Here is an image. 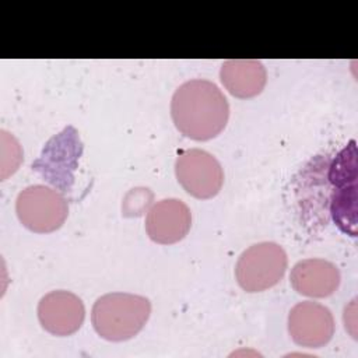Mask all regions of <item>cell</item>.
<instances>
[{
  "label": "cell",
  "mask_w": 358,
  "mask_h": 358,
  "mask_svg": "<svg viewBox=\"0 0 358 358\" xmlns=\"http://www.w3.org/2000/svg\"><path fill=\"white\" fill-rule=\"evenodd\" d=\"M171 115L183 136L206 141L217 137L227 126L229 105L214 83L194 78L180 84L173 92Z\"/></svg>",
  "instance_id": "6da1fadb"
},
{
  "label": "cell",
  "mask_w": 358,
  "mask_h": 358,
  "mask_svg": "<svg viewBox=\"0 0 358 358\" xmlns=\"http://www.w3.org/2000/svg\"><path fill=\"white\" fill-rule=\"evenodd\" d=\"M15 211L25 228L36 234H48L63 225L69 206L57 190L45 185H31L18 193Z\"/></svg>",
  "instance_id": "277c9868"
},
{
  "label": "cell",
  "mask_w": 358,
  "mask_h": 358,
  "mask_svg": "<svg viewBox=\"0 0 358 358\" xmlns=\"http://www.w3.org/2000/svg\"><path fill=\"white\" fill-rule=\"evenodd\" d=\"M340 270L324 259L299 260L291 270L292 288L305 296L324 298L334 294L340 285Z\"/></svg>",
  "instance_id": "9c48e42d"
},
{
  "label": "cell",
  "mask_w": 358,
  "mask_h": 358,
  "mask_svg": "<svg viewBox=\"0 0 358 358\" xmlns=\"http://www.w3.org/2000/svg\"><path fill=\"white\" fill-rule=\"evenodd\" d=\"M85 317L83 301L73 292L57 289L43 295L38 303V319L41 326L55 336H70L76 333Z\"/></svg>",
  "instance_id": "52a82bcc"
},
{
  "label": "cell",
  "mask_w": 358,
  "mask_h": 358,
  "mask_svg": "<svg viewBox=\"0 0 358 358\" xmlns=\"http://www.w3.org/2000/svg\"><path fill=\"white\" fill-rule=\"evenodd\" d=\"M220 80L231 95L246 99L253 98L263 91L267 81V73L259 60L234 59L222 63Z\"/></svg>",
  "instance_id": "30bf717a"
},
{
  "label": "cell",
  "mask_w": 358,
  "mask_h": 358,
  "mask_svg": "<svg viewBox=\"0 0 358 358\" xmlns=\"http://www.w3.org/2000/svg\"><path fill=\"white\" fill-rule=\"evenodd\" d=\"M334 317L329 308L313 301L294 305L288 315V331L292 341L306 348L326 345L334 334Z\"/></svg>",
  "instance_id": "8992f818"
},
{
  "label": "cell",
  "mask_w": 358,
  "mask_h": 358,
  "mask_svg": "<svg viewBox=\"0 0 358 358\" xmlns=\"http://www.w3.org/2000/svg\"><path fill=\"white\" fill-rule=\"evenodd\" d=\"M175 173L182 187L196 199H211L222 187L224 171L218 159L200 148H190L179 154Z\"/></svg>",
  "instance_id": "5b68a950"
},
{
  "label": "cell",
  "mask_w": 358,
  "mask_h": 358,
  "mask_svg": "<svg viewBox=\"0 0 358 358\" xmlns=\"http://www.w3.org/2000/svg\"><path fill=\"white\" fill-rule=\"evenodd\" d=\"M287 253L275 242H259L245 249L235 266V277L246 292H262L274 287L285 274Z\"/></svg>",
  "instance_id": "3957f363"
},
{
  "label": "cell",
  "mask_w": 358,
  "mask_h": 358,
  "mask_svg": "<svg viewBox=\"0 0 358 358\" xmlns=\"http://www.w3.org/2000/svg\"><path fill=\"white\" fill-rule=\"evenodd\" d=\"M192 225V213L179 199H162L147 213L145 231L151 241L172 245L183 239Z\"/></svg>",
  "instance_id": "ba28073f"
},
{
  "label": "cell",
  "mask_w": 358,
  "mask_h": 358,
  "mask_svg": "<svg viewBox=\"0 0 358 358\" xmlns=\"http://www.w3.org/2000/svg\"><path fill=\"white\" fill-rule=\"evenodd\" d=\"M151 315L148 298L110 292L99 296L91 310V322L102 338L108 341H124L134 337L147 323Z\"/></svg>",
  "instance_id": "7a4b0ae2"
}]
</instances>
